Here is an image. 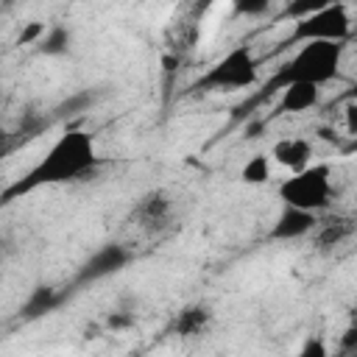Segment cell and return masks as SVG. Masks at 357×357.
I'll use <instances>...</instances> for the list:
<instances>
[{"label": "cell", "instance_id": "obj_1", "mask_svg": "<svg viewBox=\"0 0 357 357\" xmlns=\"http://www.w3.org/2000/svg\"><path fill=\"white\" fill-rule=\"evenodd\" d=\"M98 165H100V156L92 134H86L84 128H67L64 134H59V139L45 151V156L31 170H25L6 190H0V206L14 204L22 195H31L33 190H42V187L86 178L98 170Z\"/></svg>", "mask_w": 357, "mask_h": 357}, {"label": "cell", "instance_id": "obj_2", "mask_svg": "<svg viewBox=\"0 0 357 357\" xmlns=\"http://www.w3.org/2000/svg\"><path fill=\"white\" fill-rule=\"evenodd\" d=\"M340 61H343V45L337 42H307L301 45L287 61H282L276 67V73L262 84V89L243 103L237 112H245L257 103H262L265 98L282 92L290 84H312V86H324L332 78H337L340 73Z\"/></svg>", "mask_w": 357, "mask_h": 357}, {"label": "cell", "instance_id": "obj_3", "mask_svg": "<svg viewBox=\"0 0 357 357\" xmlns=\"http://www.w3.org/2000/svg\"><path fill=\"white\" fill-rule=\"evenodd\" d=\"M259 81V61L254 56V47L248 42L234 45L231 50H226L215 64H209L190 89H201V92H237V89H248Z\"/></svg>", "mask_w": 357, "mask_h": 357}, {"label": "cell", "instance_id": "obj_4", "mask_svg": "<svg viewBox=\"0 0 357 357\" xmlns=\"http://www.w3.org/2000/svg\"><path fill=\"white\" fill-rule=\"evenodd\" d=\"M279 201L284 206L318 215L332 201V167L324 162H312L298 173H290L279 184Z\"/></svg>", "mask_w": 357, "mask_h": 357}, {"label": "cell", "instance_id": "obj_5", "mask_svg": "<svg viewBox=\"0 0 357 357\" xmlns=\"http://www.w3.org/2000/svg\"><path fill=\"white\" fill-rule=\"evenodd\" d=\"M351 36V17L346 3H324L310 17L293 22V31L282 39L279 47L307 45V42H337L343 45Z\"/></svg>", "mask_w": 357, "mask_h": 357}, {"label": "cell", "instance_id": "obj_6", "mask_svg": "<svg viewBox=\"0 0 357 357\" xmlns=\"http://www.w3.org/2000/svg\"><path fill=\"white\" fill-rule=\"evenodd\" d=\"M131 262V251L120 243H106L100 245L98 251L89 254V259L78 268V284H86V282H100L117 271H123L126 265Z\"/></svg>", "mask_w": 357, "mask_h": 357}, {"label": "cell", "instance_id": "obj_7", "mask_svg": "<svg viewBox=\"0 0 357 357\" xmlns=\"http://www.w3.org/2000/svg\"><path fill=\"white\" fill-rule=\"evenodd\" d=\"M170 218H173V201L162 190H151V192L139 195L137 204L131 206V220L142 231H159L170 223Z\"/></svg>", "mask_w": 357, "mask_h": 357}, {"label": "cell", "instance_id": "obj_8", "mask_svg": "<svg viewBox=\"0 0 357 357\" xmlns=\"http://www.w3.org/2000/svg\"><path fill=\"white\" fill-rule=\"evenodd\" d=\"M318 218L310 215V212H301V209H293V206H284L276 218V223L271 226L268 237L271 240H279V243H293V240H301L307 234H312Z\"/></svg>", "mask_w": 357, "mask_h": 357}, {"label": "cell", "instance_id": "obj_9", "mask_svg": "<svg viewBox=\"0 0 357 357\" xmlns=\"http://www.w3.org/2000/svg\"><path fill=\"white\" fill-rule=\"evenodd\" d=\"M310 159H312V145L304 137H282L271 148V162H276L279 167H284L290 173L304 170L310 165Z\"/></svg>", "mask_w": 357, "mask_h": 357}, {"label": "cell", "instance_id": "obj_10", "mask_svg": "<svg viewBox=\"0 0 357 357\" xmlns=\"http://www.w3.org/2000/svg\"><path fill=\"white\" fill-rule=\"evenodd\" d=\"M321 100V86H312V84H290L279 92V100H276V109H273V117H282V114H301L312 106H318Z\"/></svg>", "mask_w": 357, "mask_h": 357}, {"label": "cell", "instance_id": "obj_11", "mask_svg": "<svg viewBox=\"0 0 357 357\" xmlns=\"http://www.w3.org/2000/svg\"><path fill=\"white\" fill-rule=\"evenodd\" d=\"M351 234H354V218H349V215H335L329 220H318L315 229H312V237H315V245L318 248L340 245Z\"/></svg>", "mask_w": 357, "mask_h": 357}, {"label": "cell", "instance_id": "obj_12", "mask_svg": "<svg viewBox=\"0 0 357 357\" xmlns=\"http://www.w3.org/2000/svg\"><path fill=\"white\" fill-rule=\"evenodd\" d=\"M209 321H212V310L206 304H187V307H181L176 312L170 329L178 337H195L209 326Z\"/></svg>", "mask_w": 357, "mask_h": 357}, {"label": "cell", "instance_id": "obj_13", "mask_svg": "<svg viewBox=\"0 0 357 357\" xmlns=\"http://www.w3.org/2000/svg\"><path fill=\"white\" fill-rule=\"evenodd\" d=\"M59 304H61V293H59L56 287H50V284H39V287H33V290L28 293V298L22 301L20 315H22L25 321H36V318L53 312Z\"/></svg>", "mask_w": 357, "mask_h": 357}, {"label": "cell", "instance_id": "obj_14", "mask_svg": "<svg viewBox=\"0 0 357 357\" xmlns=\"http://www.w3.org/2000/svg\"><path fill=\"white\" fill-rule=\"evenodd\" d=\"M70 45H73L70 28L67 25H50V28H45L36 50L42 56H64V53H70Z\"/></svg>", "mask_w": 357, "mask_h": 357}, {"label": "cell", "instance_id": "obj_15", "mask_svg": "<svg viewBox=\"0 0 357 357\" xmlns=\"http://www.w3.org/2000/svg\"><path fill=\"white\" fill-rule=\"evenodd\" d=\"M271 170H273L271 156L268 153H254L240 167V181L243 184H251V187H259V184H265L271 178Z\"/></svg>", "mask_w": 357, "mask_h": 357}, {"label": "cell", "instance_id": "obj_16", "mask_svg": "<svg viewBox=\"0 0 357 357\" xmlns=\"http://www.w3.org/2000/svg\"><path fill=\"white\" fill-rule=\"evenodd\" d=\"M326 0H296V3H287L284 11H282V20H290V22H298L304 17H310L312 11H318Z\"/></svg>", "mask_w": 357, "mask_h": 357}, {"label": "cell", "instance_id": "obj_17", "mask_svg": "<svg viewBox=\"0 0 357 357\" xmlns=\"http://www.w3.org/2000/svg\"><path fill=\"white\" fill-rule=\"evenodd\" d=\"M293 357H329V346H326L324 337L312 335V337H307V340L301 343V349H298Z\"/></svg>", "mask_w": 357, "mask_h": 357}, {"label": "cell", "instance_id": "obj_18", "mask_svg": "<svg viewBox=\"0 0 357 357\" xmlns=\"http://www.w3.org/2000/svg\"><path fill=\"white\" fill-rule=\"evenodd\" d=\"M42 33H45V25L42 22H28L25 28H22V33H20V45H39V39H42Z\"/></svg>", "mask_w": 357, "mask_h": 357}, {"label": "cell", "instance_id": "obj_19", "mask_svg": "<svg viewBox=\"0 0 357 357\" xmlns=\"http://www.w3.org/2000/svg\"><path fill=\"white\" fill-rule=\"evenodd\" d=\"M271 8V3L268 0H257V3H251V0H240V3H234V11L237 14H245V17H254V14H265Z\"/></svg>", "mask_w": 357, "mask_h": 357}, {"label": "cell", "instance_id": "obj_20", "mask_svg": "<svg viewBox=\"0 0 357 357\" xmlns=\"http://www.w3.org/2000/svg\"><path fill=\"white\" fill-rule=\"evenodd\" d=\"M131 324H134L131 312H109V318H106V329H112V332H123Z\"/></svg>", "mask_w": 357, "mask_h": 357}, {"label": "cell", "instance_id": "obj_21", "mask_svg": "<svg viewBox=\"0 0 357 357\" xmlns=\"http://www.w3.org/2000/svg\"><path fill=\"white\" fill-rule=\"evenodd\" d=\"M8 151H11V134H8L6 128H0V159H3Z\"/></svg>", "mask_w": 357, "mask_h": 357}, {"label": "cell", "instance_id": "obj_22", "mask_svg": "<svg viewBox=\"0 0 357 357\" xmlns=\"http://www.w3.org/2000/svg\"><path fill=\"white\" fill-rule=\"evenodd\" d=\"M354 112H357V106H354V103H349V106H346V120H349V134H354V131H357V120H354Z\"/></svg>", "mask_w": 357, "mask_h": 357}]
</instances>
